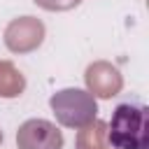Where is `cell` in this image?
<instances>
[{
    "label": "cell",
    "mask_w": 149,
    "mask_h": 149,
    "mask_svg": "<svg viewBox=\"0 0 149 149\" xmlns=\"http://www.w3.org/2000/svg\"><path fill=\"white\" fill-rule=\"evenodd\" d=\"M107 142L112 149H147V107L137 100L116 105L109 116Z\"/></svg>",
    "instance_id": "1"
},
{
    "label": "cell",
    "mask_w": 149,
    "mask_h": 149,
    "mask_svg": "<svg viewBox=\"0 0 149 149\" xmlns=\"http://www.w3.org/2000/svg\"><path fill=\"white\" fill-rule=\"evenodd\" d=\"M58 128L51 126L49 121H26L16 135V142H19V149H37V147H44V149H56L51 144H44V137H51L56 135Z\"/></svg>",
    "instance_id": "2"
}]
</instances>
